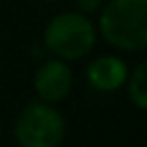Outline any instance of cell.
I'll return each instance as SVG.
<instances>
[{
    "label": "cell",
    "instance_id": "obj_1",
    "mask_svg": "<svg viewBox=\"0 0 147 147\" xmlns=\"http://www.w3.org/2000/svg\"><path fill=\"white\" fill-rule=\"evenodd\" d=\"M99 34L123 53L147 47V0H109L99 10Z\"/></svg>",
    "mask_w": 147,
    "mask_h": 147
},
{
    "label": "cell",
    "instance_id": "obj_2",
    "mask_svg": "<svg viewBox=\"0 0 147 147\" xmlns=\"http://www.w3.org/2000/svg\"><path fill=\"white\" fill-rule=\"evenodd\" d=\"M42 42L53 57L67 63L79 61L95 49L97 26L87 14L79 10H65L47 22L42 30Z\"/></svg>",
    "mask_w": 147,
    "mask_h": 147
},
{
    "label": "cell",
    "instance_id": "obj_3",
    "mask_svg": "<svg viewBox=\"0 0 147 147\" xmlns=\"http://www.w3.org/2000/svg\"><path fill=\"white\" fill-rule=\"evenodd\" d=\"M12 135L18 147H61L67 137V121L57 105L30 101L16 115Z\"/></svg>",
    "mask_w": 147,
    "mask_h": 147
},
{
    "label": "cell",
    "instance_id": "obj_4",
    "mask_svg": "<svg viewBox=\"0 0 147 147\" xmlns=\"http://www.w3.org/2000/svg\"><path fill=\"white\" fill-rule=\"evenodd\" d=\"M73 83H75V77H73L69 63L63 59H57V57L45 61L34 71V79H32L36 97L51 105L63 103L71 95Z\"/></svg>",
    "mask_w": 147,
    "mask_h": 147
},
{
    "label": "cell",
    "instance_id": "obj_5",
    "mask_svg": "<svg viewBox=\"0 0 147 147\" xmlns=\"http://www.w3.org/2000/svg\"><path fill=\"white\" fill-rule=\"evenodd\" d=\"M127 77H129L127 63L115 55H99L85 69L87 83L91 85V89L99 93H113L123 89Z\"/></svg>",
    "mask_w": 147,
    "mask_h": 147
},
{
    "label": "cell",
    "instance_id": "obj_6",
    "mask_svg": "<svg viewBox=\"0 0 147 147\" xmlns=\"http://www.w3.org/2000/svg\"><path fill=\"white\" fill-rule=\"evenodd\" d=\"M145 73H147V63L141 61L133 71H129V77L125 81L127 95L139 111L147 109V75Z\"/></svg>",
    "mask_w": 147,
    "mask_h": 147
},
{
    "label": "cell",
    "instance_id": "obj_7",
    "mask_svg": "<svg viewBox=\"0 0 147 147\" xmlns=\"http://www.w3.org/2000/svg\"><path fill=\"white\" fill-rule=\"evenodd\" d=\"M103 4H105V0H75L77 10H79V12H83V14H87V16H89V14L99 12Z\"/></svg>",
    "mask_w": 147,
    "mask_h": 147
},
{
    "label": "cell",
    "instance_id": "obj_8",
    "mask_svg": "<svg viewBox=\"0 0 147 147\" xmlns=\"http://www.w3.org/2000/svg\"><path fill=\"white\" fill-rule=\"evenodd\" d=\"M45 2H59V0H45Z\"/></svg>",
    "mask_w": 147,
    "mask_h": 147
}]
</instances>
